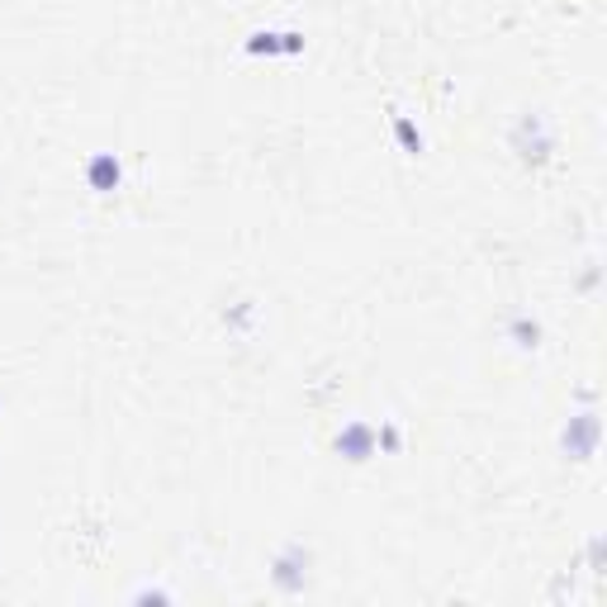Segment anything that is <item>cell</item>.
<instances>
[{"instance_id":"1","label":"cell","mask_w":607,"mask_h":607,"mask_svg":"<svg viewBox=\"0 0 607 607\" xmlns=\"http://www.w3.org/2000/svg\"><path fill=\"white\" fill-rule=\"evenodd\" d=\"M508 148L518 152L522 166H546L555 152V134H551L546 114H532V110L518 114V124L508 128Z\"/></svg>"},{"instance_id":"2","label":"cell","mask_w":607,"mask_h":607,"mask_svg":"<svg viewBox=\"0 0 607 607\" xmlns=\"http://www.w3.org/2000/svg\"><path fill=\"white\" fill-rule=\"evenodd\" d=\"M308 570H314V551L304 541H290V546H280L270 555V584H276V593H286V598L304 593Z\"/></svg>"},{"instance_id":"3","label":"cell","mask_w":607,"mask_h":607,"mask_svg":"<svg viewBox=\"0 0 607 607\" xmlns=\"http://www.w3.org/2000/svg\"><path fill=\"white\" fill-rule=\"evenodd\" d=\"M598 442H603V418H598V408L574 413V418L560 428V451H565L570 460H579V465L598 456Z\"/></svg>"},{"instance_id":"4","label":"cell","mask_w":607,"mask_h":607,"mask_svg":"<svg viewBox=\"0 0 607 607\" xmlns=\"http://www.w3.org/2000/svg\"><path fill=\"white\" fill-rule=\"evenodd\" d=\"M304 29H256L242 38V53L248 58H300L304 53Z\"/></svg>"},{"instance_id":"5","label":"cell","mask_w":607,"mask_h":607,"mask_svg":"<svg viewBox=\"0 0 607 607\" xmlns=\"http://www.w3.org/2000/svg\"><path fill=\"white\" fill-rule=\"evenodd\" d=\"M332 451H338L342 460H352V465H366L370 456H376V422H366V418H352V422H342V432L332 437Z\"/></svg>"},{"instance_id":"6","label":"cell","mask_w":607,"mask_h":607,"mask_svg":"<svg viewBox=\"0 0 607 607\" xmlns=\"http://www.w3.org/2000/svg\"><path fill=\"white\" fill-rule=\"evenodd\" d=\"M86 186L96 190V195L119 190L124 186V162L114 157V152H90V157H86Z\"/></svg>"},{"instance_id":"7","label":"cell","mask_w":607,"mask_h":607,"mask_svg":"<svg viewBox=\"0 0 607 607\" xmlns=\"http://www.w3.org/2000/svg\"><path fill=\"white\" fill-rule=\"evenodd\" d=\"M390 128H394V138H399V148L408 152V157H422L428 152V138H422V128L408 119L404 110H390Z\"/></svg>"},{"instance_id":"8","label":"cell","mask_w":607,"mask_h":607,"mask_svg":"<svg viewBox=\"0 0 607 607\" xmlns=\"http://www.w3.org/2000/svg\"><path fill=\"white\" fill-rule=\"evenodd\" d=\"M508 338H513V346H522V352H536V346H541V323L518 314L508 323Z\"/></svg>"},{"instance_id":"9","label":"cell","mask_w":607,"mask_h":607,"mask_svg":"<svg viewBox=\"0 0 607 607\" xmlns=\"http://www.w3.org/2000/svg\"><path fill=\"white\" fill-rule=\"evenodd\" d=\"M376 446L390 451V456H399V451H404V428H399V422H380V428H376Z\"/></svg>"},{"instance_id":"10","label":"cell","mask_w":607,"mask_h":607,"mask_svg":"<svg viewBox=\"0 0 607 607\" xmlns=\"http://www.w3.org/2000/svg\"><path fill=\"white\" fill-rule=\"evenodd\" d=\"M252 318H256V304H252V300H238L232 308H224V323H228L232 332H242V328H248Z\"/></svg>"}]
</instances>
